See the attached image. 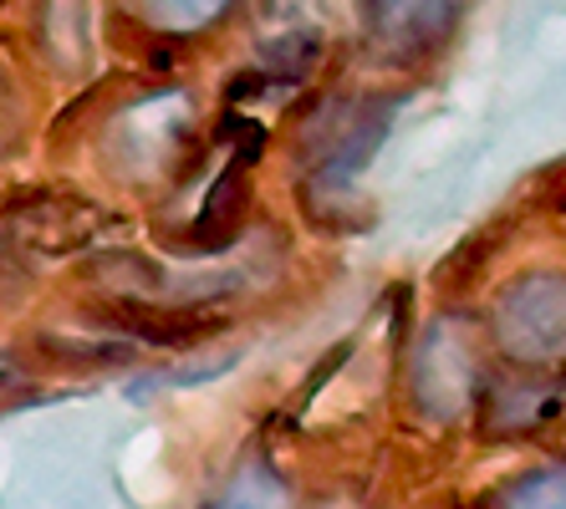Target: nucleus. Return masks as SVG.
<instances>
[{
	"label": "nucleus",
	"instance_id": "nucleus-1",
	"mask_svg": "<svg viewBox=\"0 0 566 509\" xmlns=\"http://www.w3.org/2000/svg\"><path fill=\"white\" fill-rule=\"evenodd\" d=\"M480 337L490 362L521 372H566V265H521L485 296Z\"/></svg>",
	"mask_w": 566,
	"mask_h": 509
},
{
	"label": "nucleus",
	"instance_id": "nucleus-2",
	"mask_svg": "<svg viewBox=\"0 0 566 509\" xmlns=\"http://www.w3.org/2000/svg\"><path fill=\"white\" fill-rule=\"evenodd\" d=\"M485 372H490V347L480 337V321L434 316L413 337L409 357H403V397H409L419 423L444 428V423H460L474 413Z\"/></svg>",
	"mask_w": 566,
	"mask_h": 509
},
{
	"label": "nucleus",
	"instance_id": "nucleus-3",
	"mask_svg": "<svg viewBox=\"0 0 566 509\" xmlns=\"http://www.w3.org/2000/svg\"><path fill=\"white\" fill-rule=\"evenodd\" d=\"M205 509H296V495H291V484L281 479V469L271 458L251 454L240 458L235 474L220 484V495Z\"/></svg>",
	"mask_w": 566,
	"mask_h": 509
},
{
	"label": "nucleus",
	"instance_id": "nucleus-4",
	"mask_svg": "<svg viewBox=\"0 0 566 509\" xmlns=\"http://www.w3.org/2000/svg\"><path fill=\"white\" fill-rule=\"evenodd\" d=\"M485 509H566V458L515 469L485 495Z\"/></svg>",
	"mask_w": 566,
	"mask_h": 509
},
{
	"label": "nucleus",
	"instance_id": "nucleus-5",
	"mask_svg": "<svg viewBox=\"0 0 566 509\" xmlns=\"http://www.w3.org/2000/svg\"><path fill=\"white\" fill-rule=\"evenodd\" d=\"M296 509H373V505L363 495H353V489H327L316 499H296Z\"/></svg>",
	"mask_w": 566,
	"mask_h": 509
}]
</instances>
